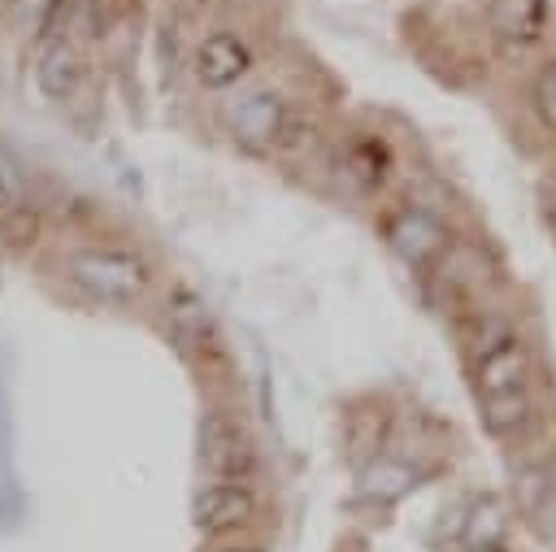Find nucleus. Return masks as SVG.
<instances>
[{"mask_svg": "<svg viewBox=\"0 0 556 552\" xmlns=\"http://www.w3.org/2000/svg\"><path fill=\"white\" fill-rule=\"evenodd\" d=\"M465 369L478 400V417L486 435L495 439H526V430L539 422V396H534V343L530 335L508 317H478L469 343H465Z\"/></svg>", "mask_w": 556, "mask_h": 552, "instance_id": "obj_1", "label": "nucleus"}, {"mask_svg": "<svg viewBox=\"0 0 556 552\" xmlns=\"http://www.w3.org/2000/svg\"><path fill=\"white\" fill-rule=\"evenodd\" d=\"M65 269L91 300H104V304H135L152 287L148 261L130 248H78L70 252Z\"/></svg>", "mask_w": 556, "mask_h": 552, "instance_id": "obj_2", "label": "nucleus"}, {"mask_svg": "<svg viewBox=\"0 0 556 552\" xmlns=\"http://www.w3.org/2000/svg\"><path fill=\"white\" fill-rule=\"evenodd\" d=\"M382 239L408 269H434L452 252V230L421 204L391 209L382 217Z\"/></svg>", "mask_w": 556, "mask_h": 552, "instance_id": "obj_3", "label": "nucleus"}, {"mask_svg": "<svg viewBox=\"0 0 556 552\" xmlns=\"http://www.w3.org/2000/svg\"><path fill=\"white\" fill-rule=\"evenodd\" d=\"M287 122H291L287 100H282L274 87H252V91H243V96H235V100L226 104V126H230V135H235L243 148H256V152L282 148Z\"/></svg>", "mask_w": 556, "mask_h": 552, "instance_id": "obj_4", "label": "nucleus"}, {"mask_svg": "<svg viewBox=\"0 0 556 552\" xmlns=\"http://www.w3.org/2000/svg\"><path fill=\"white\" fill-rule=\"evenodd\" d=\"M200 461L217 482H243L256 465L252 435L230 413H204L200 422Z\"/></svg>", "mask_w": 556, "mask_h": 552, "instance_id": "obj_5", "label": "nucleus"}, {"mask_svg": "<svg viewBox=\"0 0 556 552\" xmlns=\"http://www.w3.org/2000/svg\"><path fill=\"white\" fill-rule=\"evenodd\" d=\"M552 0H486L491 39L504 52H539L552 39Z\"/></svg>", "mask_w": 556, "mask_h": 552, "instance_id": "obj_6", "label": "nucleus"}, {"mask_svg": "<svg viewBox=\"0 0 556 552\" xmlns=\"http://www.w3.org/2000/svg\"><path fill=\"white\" fill-rule=\"evenodd\" d=\"M256 517V495L248 482H208L191 500V522L200 535H230Z\"/></svg>", "mask_w": 556, "mask_h": 552, "instance_id": "obj_7", "label": "nucleus"}, {"mask_svg": "<svg viewBox=\"0 0 556 552\" xmlns=\"http://www.w3.org/2000/svg\"><path fill=\"white\" fill-rule=\"evenodd\" d=\"M248 70H252V48L235 30H213V35L200 39V48H195V78H200V87L226 91L239 78H248Z\"/></svg>", "mask_w": 556, "mask_h": 552, "instance_id": "obj_8", "label": "nucleus"}, {"mask_svg": "<svg viewBox=\"0 0 556 552\" xmlns=\"http://www.w3.org/2000/svg\"><path fill=\"white\" fill-rule=\"evenodd\" d=\"M35 83L48 100H70L83 83V52L65 39V35H52L39 43V57H35Z\"/></svg>", "mask_w": 556, "mask_h": 552, "instance_id": "obj_9", "label": "nucleus"}, {"mask_svg": "<svg viewBox=\"0 0 556 552\" xmlns=\"http://www.w3.org/2000/svg\"><path fill=\"white\" fill-rule=\"evenodd\" d=\"M343 174H348L356 187L378 191V187L387 183V174H391V148H387L378 135L352 139V143L343 148Z\"/></svg>", "mask_w": 556, "mask_h": 552, "instance_id": "obj_10", "label": "nucleus"}, {"mask_svg": "<svg viewBox=\"0 0 556 552\" xmlns=\"http://www.w3.org/2000/svg\"><path fill=\"white\" fill-rule=\"evenodd\" d=\"M517 509L534 522H543L556 509V474L547 465H521L517 469Z\"/></svg>", "mask_w": 556, "mask_h": 552, "instance_id": "obj_11", "label": "nucleus"}, {"mask_svg": "<svg viewBox=\"0 0 556 552\" xmlns=\"http://www.w3.org/2000/svg\"><path fill=\"white\" fill-rule=\"evenodd\" d=\"M526 104H530L534 122L543 126V135L556 139V52L534 65V74L526 83Z\"/></svg>", "mask_w": 556, "mask_h": 552, "instance_id": "obj_12", "label": "nucleus"}, {"mask_svg": "<svg viewBox=\"0 0 556 552\" xmlns=\"http://www.w3.org/2000/svg\"><path fill=\"white\" fill-rule=\"evenodd\" d=\"M417 487V469L404 465V461H391V456H378L365 474H361V491L365 495H378V500H395L404 491Z\"/></svg>", "mask_w": 556, "mask_h": 552, "instance_id": "obj_13", "label": "nucleus"}, {"mask_svg": "<svg viewBox=\"0 0 556 552\" xmlns=\"http://www.w3.org/2000/svg\"><path fill=\"white\" fill-rule=\"evenodd\" d=\"M13 4V17H17V26L30 35V39H52V30H56V17H61V9H65V0H9Z\"/></svg>", "mask_w": 556, "mask_h": 552, "instance_id": "obj_14", "label": "nucleus"}, {"mask_svg": "<svg viewBox=\"0 0 556 552\" xmlns=\"http://www.w3.org/2000/svg\"><path fill=\"white\" fill-rule=\"evenodd\" d=\"M213 552H265V548H256V543H230V548H213Z\"/></svg>", "mask_w": 556, "mask_h": 552, "instance_id": "obj_15", "label": "nucleus"}]
</instances>
